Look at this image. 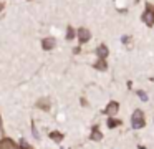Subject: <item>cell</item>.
<instances>
[{"label": "cell", "instance_id": "obj_1", "mask_svg": "<svg viewBox=\"0 0 154 149\" xmlns=\"http://www.w3.org/2000/svg\"><path fill=\"white\" fill-rule=\"evenodd\" d=\"M141 22H143L147 28H152L154 26V3L144 2V10H143V13H141Z\"/></svg>", "mask_w": 154, "mask_h": 149}, {"label": "cell", "instance_id": "obj_2", "mask_svg": "<svg viewBox=\"0 0 154 149\" xmlns=\"http://www.w3.org/2000/svg\"><path fill=\"white\" fill-rule=\"evenodd\" d=\"M131 126H133V129H143L146 126L143 109H134L133 111V114H131Z\"/></svg>", "mask_w": 154, "mask_h": 149}, {"label": "cell", "instance_id": "obj_3", "mask_svg": "<svg viewBox=\"0 0 154 149\" xmlns=\"http://www.w3.org/2000/svg\"><path fill=\"white\" fill-rule=\"evenodd\" d=\"M76 38H78V43H80V45H86L91 40V32L86 26H80V28L76 30Z\"/></svg>", "mask_w": 154, "mask_h": 149}, {"label": "cell", "instance_id": "obj_4", "mask_svg": "<svg viewBox=\"0 0 154 149\" xmlns=\"http://www.w3.org/2000/svg\"><path fill=\"white\" fill-rule=\"evenodd\" d=\"M118 111H119V103H118V101H109V103H108V106L103 109V114H106V116H116Z\"/></svg>", "mask_w": 154, "mask_h": 149}, {"label": "cell", "instance_id": "obj_5", "mask_svg": "<svg viewBox=\"0 0 154 149\" xmlns=\"http://www.w3.org/2000/svg\"><path fill=\"white\" fill-rule=\"evenodd\" d=\"M0 149H20V146L10 138H2L0 139Z\"/></svg>", "mask_w": 154, "mask_h": 149}, {"label": "cell", "instance_id": "obj_6", "mask_svg": "<svg viewBox=\"0 0 154 149\" xmlns=\"http://www.w3.org/2000/svg\"><path fill=\"white\" fill-rule=\"evenodd\" d=\"M94 55H96L98 58H101V60H106L108 55H109V48H108L104 43H100V45L94 48Z\"/></svg>", "mask_w": 154, "mask_h": 149}, {"label": "cell", "instance_id": "obj_7", "mask_svg": "<svg viewBox=\"0 0 154 149\" xmlns=\"http://www.w3.org/2000/svg\"><path fill=\"white\" fill-rule=\"evenodd\" d=\"M55 46H57V40L51 38V36H47V38L42 40V50L43 51H51Z\"/></svg>", "mask_w": 154, "mask_h": 149}, {"label": "cell", "instance_id": "obj_8", "mask_svg": "<svg viewBox=\"0 0 154 149\" xmlns=\"http://www.w3.org/2000/svg\"><path fill=\"white\" fill-rule=\"evenodd\" d=\"M90 139H91V141H96V142L103 139V132H101V129H100V126H98V124H94L93 128H91Z\"/></svg>", "mask_w": 154, "mask_h": 149}, {"label": "cell", "instance_id": "obj_9", "mask_svg": "<svg viewBox=\"0 0 154 149\" xmlns=\"http://www.w3.org/2000/svg\"><path fill=\"white\" fill-rule=\"evenodd\" d=\"M93 68H94V70H98V71H106V70H108V61H106V60L98 58L96 61H94Z\"/></svg>", "mask_w": 154, "mask_h": 149}, {"label": "cell", "instance_id": "obj_10", "mask_svg": "<svg viewBox=\"0 0 154 149\" xmlns=\"http://www.w3.org/2000/svg\"><path fill=\"white\" fill-rule=\"evenodd\" d=\"M37 106L38 109H43V111H48V109H50V99L48 98H42V99H38L37 101Z\"/></svg>", "mask_w": 154, "mask_h": 149}, {"label": "cell", "instance_id": "obj_11", "mask_svg": "<svg viewBox=\"0 0 154 149\" xmlns=\"http://www.w3.org/2000/svg\"><path fill=\"white\" fill-rule=\"evenodd\" d=\"M121 124H123V121H121V119H116L114 116H109V119L106 121V126H108L109 129L118 128V126H121Z\"/></svg>", "mask_w": 154, "mask_h": 149}, {"label": "cell", "instance_id": "obj_12", "mask_svg": "<svg viewBox=\"0 0 154 149\" xmlns=\"http://www.w3.org/2000/svg\"><path fill=\"white\" fill-rule=\"evenodd\" d=\"M75 36H76V30H75L73 26L68 25L66 26V33H65V38H66L68 42H71V40H75Z\"/></svg>", "mask_w": 154, "mask_h": 149}, {"label": "cell", "instance_id": "obj_13", "mask_svg": "<svg viewBox=\"0 0 154 149\" xmlns=\"http://www.w3.org/2000/svg\"><path fill=\"white\" fill-rule=\"evenodd\" d=\"M63 138H65V136L61 134L60 131H53V132H50V139H53L55 142H58V144H60V142L63 141Z\"/></svg>", "mask_w": 154, "mask_h": 149}, {"label": "cell", "instance_id": "obj_14", "mask_svg": "<svg viewBox=\"0 0 154 149\" xmlns=\"http://www.w3.org/2000/svg\"><path fill=\"white\" fill-rule=\"evenodd\" d=\"M136 95H137V98H139L141 101H147V95L144 91H141V89H139V91H136Z\"/></svg>", "mask_w": 154, "mask_h": 149}, {"label": "cell", "instance_id": "obj_15", "mask_svg": "<svg viewBox=\"0 0 154 149\" xmlns=\"http://www.w3.org/2000/svg\"><path fill=\"white\" fill-rule=\"evenodd\" d=\"M20 149H33V146H30L25 139H22L20 141Z\"/></svg>", "mask_w": 154, "mask_h": 149}, {"label": "cell", "instance_id": "obj_16", "mask_svg": "<svg viewBox=\"0 0 154 149\" xmlns=\"http://www.w3.org/2000/svg\"><path fill=\"white\" fill-rule=\"evenodd\" d=\"M32 134H33L35 139H40V134H38V131H37V128H35V123L33 121H32Z\"/></svg>", "mask_w": 154, "mask_h": 149}, {"label": "cell", "instance_id": "obj_17", "mask_svg": "<svg viewBox=\"0 0 154 149\" xmlns=\"http://www.w3.org/2000/svg\"><path fill=\"white\" fill-rule=\"evenodd\" d=\"M121 42H123L124 45H128V43L131 42V36L129 35H123V36H121Z\"/></svg>", "mask_w": 154, "mask_h": 149}, {"label": "cell", "instance_id": "obj_18", "mask_svg": "<svg viewBox=\"0 0 154 149\" xmlns=\"http://www.w3.org/2000/svg\"><path fill=\"white\" fill-rule=\"evenodd\" d=\"M80 51H81V45H78V46H75V48H73V53H75V55H78Z\"/></svg>", "mask_w": 154, "mask_h": 149}, {"label": "cell", "instance_id": "obj_19", "mask_svg": "<svg viewBox=\"0 0 154 149\" xmlns=\"http://www.w3.org/2000/svg\"><path fill=\"white\" fill-rule=\"evenodd\" d=\"M4 7H5V5H4V2H0V13H2V10H4Z\"/></svg>", "mask_w": 154, "mask_h": 149}]
</instances>
